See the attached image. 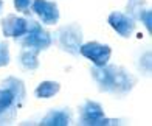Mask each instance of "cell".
<instances>
[{"label": "cell", "instance_id": "9a60e30c", "mask_svg": "<svg viewBox=\"0 0 152 126\" xmlns=\"http://www.w3.org/2000/svg\"><path fill=\"white\" fill-rule=\"evenodd\" d=\"M10 62V48L8 44L3 41H0V67L3 66H8Z\"/></svg>", "mask_w": 152, "mask_h": 126}, {"label": "cell", "instance_id": "e0dca14e", "mask_svg": "<svg viewBox=\"0 0 152 126\" xmlns=\"http://www.w3.org/2000/svg\"><path fill=\"white\" fill-rule=\"evenodd\" d=\"M151 10H144L143 13H141V16H140V19L138 20H141V22L146 25V28H148V31H151V24H152V20H151Z\"/></svg>", "mask_w": 152, "mask_h": 126}, {"label": "cell", "instance_id": "9c48e42d", "mask_svg": "<svg viewBox=\"0 0 152 126\" xmlns=\"http://www.w3.org/2000/svg\"><path fill=\"white\" fill-rule=\"evenodd\" d=\"M26 27H28V20L14 16V14H10L5 19H2V31L6 38L19 39L26 31Z\"/></svg>", "mask_w": 152, "mask_h": 126}, {"label": "cell", "instance_id": "8fae6325", "mask_svg": "<svg viewBox=\"0 0 152 126\" xmlns=\"http://www.w3.org/2000/svg\"><path fill=\"white\" fill-rule=\"evenodd\" d=\"M2 87H6L10 92L14 95V98L17 100V103L22 106L23 101H25V97H26V92H25V86H23V81H20L14 76H8L6 80L2 81Z\"/></svg>", "mask_w": 152, "mask_h": 126}, {"label": "cell", "instance_id": "8992f818", "mask_svg": "<svg viewBox=\"0 0 152 126\" xmlns=\"http://www.w3.org/2000/svg\"><path fill=\"white\" fill-rule=\"evenodd\" d=\"M20 104L6 87H0V125L16 120Z\"/></svg>", "mask_w": 152, "mask_h": 126}, {"label": "cell", "instance_id": "ac0fdd59", "mask_svg": "<svg viewBox=\"0 0 152 126\" xmlns=\"http://www.w3.org/2000/svg\"><path fill=\"white\" fill-rule=\"evenodd\" d=\"M2 6H3V2H2V0H0V10H2Z\"/></svg>", "mask_w": 152, "mask_h": 126}, {"label": "cell", "instance_id": "4fadbf2b", "mask_svg": "<svg viewBox=\"0 0 152 126\" xmlns=\"http://www.w3.org/2000/svg\"><path fill=\"white\" fill-rule=\"evenodd\" d=\"M61 90V84L56 83V81H44L40 83L37 89H36V97L37 98H51L54 97L58 92Z\"/></svg>", "mask_w": 152, "mask_h": 126}, {"label": "cell", "instance_id": "7c38bea8", "mask_svg": "<svg viewBox=\"0 0 152 126\" xmlns=\"http://www.w3.org/2000/svg\"><path fill=\"white\" fill-rule=\"evenodd\" d=\"M37 55H39V50H36V48L23 47L22 53H20V58H19L20 66H22L25 70H36L39 67Z\"/></svg>", "mask_w": 152, "mask_h": 126}, {"label": "cell", "instance_id": "3957f363", "mask_svg": "<svg viewBox=\"0 0 152 126\" xmlns=\"http://www.w3.org/2000/svg\"><path fill=\"white\" fill-rule=\"evenodd\" d=\"M58 45L70 55H79V47L82 45V30L78 24H70L61 27L56 33Z\"/></svg>", "mask_w": 152, "mask_h": 126}, {"label": "cell", "instance_id": "6da1fadb", "mask_svg": "<svg viewBox=\"0 0 152 126\" xmlns=\"http://www.w3.org/2000/svg\"><path fill=\"white\" fill-rule=\"evenodd\" d=\"M92 76L99 86L101 92H109L115 97H124L134 89L137 78L130 75L126 69L107 64L92 69Z\"/></svg>", "mask_w": 152, "mask_h": 126}, {"label": "cell", "instance_id": "30bf717a", "mask_svg": "<svg viewBox=\"0 0 152 126\" xmlns=\"http://www.w3.org/2000/svg\"><path fill=\"white\" fill-rule=\"evenodd\" d=\"M72 122V112L70 109H53L42 118L40 125H56V126H65Z\"/></svg>", "mask_w": 152, "mask_h": 126}, {"label": "cell", "instance_id": "ba28073f", "mask_svg": "<svg viewBox=\"0 0 152 126\" xmlns=\"http://www.w3.org/2000/svg\"><path fill=\"white\" fill-rule=\"evenodd\" d=\"M109 24L121 38H130V34L135 31V20L124 13L113 11L109 16Z\"/></svg>", "mask_w": 152, "mask_h": 126}, {"label": "cell", "instance_id": "2e32d148", "mask_svg": "<svg viewBox=\"0 0 152 126\" xmlns=\"http://www.w3.org/2000/svg\"><path fill=\"white\" fill-rule=\"evenodd\" d=\"M30 5H31V0H14V6L17 11H22V13H30Z\"/></svg>", "mask_w": 152, "mask_h": 126}, {"label": "cell", "instance_id": "7a4b0ae2", "mask_svg": "<svg viewBox=\"0 0 152 126\" xmlns=\"http://www.w3.org/2000/svg\"><path fill=\"white\" fill-rule=\"evenodd\" d=\"M20 45L22 47H30L36 48V50H47L51 45V36L50 33L45 31L40 24H37L36 20H28V27L26 31L23 33V36L19 38Z\"/></svg>", "mask_w": 152, "mask_h": 126}, {"label": "cell", "instance_id": "5bb4252c", "mask_svg": "<svg viewBox=\"0 0 152 126\" xmlns=\"http://www.w3.org/2000/svg\"><path fill=\"white\" fill-rule=\"evenodd\" d=\"M126 11H127V16H130L134 20H138L141 13L144 11V0H129Z\"/></svg>", "mask_w": 152, "mask_h": 126}, {"label": "cell", "instance_id": "277c9868", "mask_svg": "<svg viewBox=\"0 0 152 126\" xmlns=\"http://www.w3.org/2000/svg\"><path fill=\"white\" fill-rule=\"evenodd\" d=\"M79 122H81V125H93V126L118 123V120L106 118L101 104H98L96 101H86L82 104V108L79 109Z\"/></svg>", "mask_w": 152, "mask_h": 126}, {"label": "cell", "instance_id": "5b68a950", "mask_svg": "<svg viewBox=\"0 0 152 126\" xmlns=\"http://www.w3.org/2000/svg\"><path fill=\"white\" fill-rule=\"evenodd\" d=\"M79 53L86 56L87 59H90L96 67H101L109 62L112 48L109 45H102L99 42H87V44L79 47Z\"/></svg>", "mask_w": 152, "mask_h": 126}, {"label": "cell", "instance_id": "52a82bcc", "mask_svg": "<svg viewBox=\"0 0 152 126\" xmlns=\"http://www.w3.org/2000/svg\"><path fill=\"white\" fill-rule=\"evenodd\" d=\"M34 14L42 20L45 25H54L59 20V8L54 2H48V0H33L30 5Z\"/></svg>", "mask_w": 152, "mask_h": 126}]
</instances>
